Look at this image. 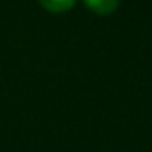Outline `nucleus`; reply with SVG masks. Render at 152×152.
<instances>
[{
  "label": "nucleus",
  "instance_id": "1",
  "mask_svg": "<svg viewBox=\"0 0 152 152\" xmlns=\"http://www.w3.org/2000/svg\"><path fill=\"white\" fill-rule=\"evenodd\" d=\"M84 4L99 16H107L119 8V0H84Z\"/></svg>",
  "mask_w": 152,
  "mask_h": 152
},
{
  "label": "nucleus",
  "instance_id": "2",
  "mask_svg": "<svg viewBox=\"0 0 152 152\" xmlns=\"http://www.w3.org/2000/svg\"><path fill=\"white\" fill-rule=\"evenodd\" d=\"M39 4L49 12L63 14V12H68L76 4V0H39Z\"/></svg>",
  "mask_w": 152,
  "mask_h": 152
}]
</instances>
